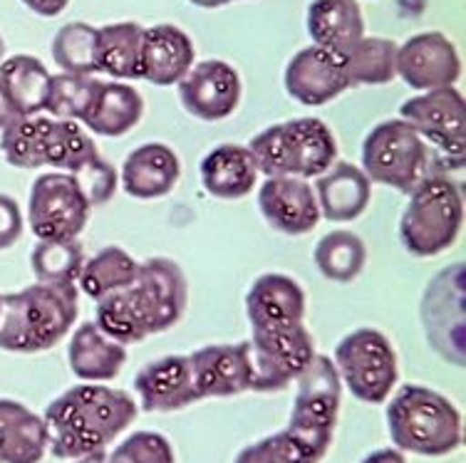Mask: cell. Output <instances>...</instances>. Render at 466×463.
Listing matches in <instances>:
<instances>
[{
	"instance_id": "f35d334b",
	"label": "cell",
	"mask_w": 466,
	"mask_h": 463,
	"mask_svg": "<svg viewBox=\"0 0 466 463\" xmlns=\"http://www.w3.org/2000/svg\"><path fill=\"white\" fill-rule=\"evenodd\" d=\"M70 176L75 178V184L80 186L82 196L87 198V204L92 208L112 201V196L116 194V186H119V171L102 154H95L92 159L82 164L80 169L72 171Z\"/></svg>"
},
{
	"instance_id": "7dc6e473",
	"label": "cell",
	"mask_w": 466,
	"mask_h": 463,
	"mask_svg": "<svg viewBox=\"0 0 466 463\" xmlns=\"http://www.w3.org/2000/svg\"><path fill=\"white\" fill-rule=\"evenodd\" d=\"M228 3H236V0H226V5H228Z\"/></svg>"
},
{
	"instance_id": "484cf974",
	"label": "cell",
	"mask_w": 466,
	"mask_h": 463,
	"mask_svg": "<svg viewBox=\"0 0 466 463\" xmlns=\"http://www.w3.org/2000/svg\"><path fill=\"white\" fill-rule=\"evenodd\" d=\"M127 362V347L109 339L95 322H82L72 332L67 347V365L80 382L105 384L122 372Z\"/></svg>"
},
{
	"instance_id": "ba28073f",
	"label": "cell",
	"mask_w": 466,
	"mask_h": 463,
	"mask_svg": "<svg viewBox=\"0 0 466 463\" xmlns=\"http://www.w3.org/2000/svg\"><path fill=\"white\" fill-rule=\"evenodd\" d=\"M296 387L290 419L283 431L303 451L308 463H320L330 451L332 434L340 417V375L330 357L315 355L313 362L296 379Z\"/></svg>"
},
{
	"instance_id": "bcb514c9",
	"label": "cell",
	"mask_w": 466,
	"mask_h": 463,
	"mask_svg": "<svg viewBox=\"0 0 466 463\" xmlns=\"http://www.w3.org/2000/svg\"><path fill=\"white\" fill-rule=\"evenodd\" d=\"M5 60V43H3V37H0V63Z\"/></svg>"
},
{
	"instance_id": "f6af8a7d",
	"label": "cell",
	"mask_w": 466,
	"mask_h": 463,
	"mask_svg": "<svg viewBox=\"0 0 466 463\" xmlns=\"http://www.w3.org/2000/svg\"><path fill=\"white\" fill-rule=\"evenodd\" d=\"M188 3H194V5H198V8H224L226 0H188Z\"/></svg>"
},
{
	"instance_id": "d6986e66",
	"label": "cell",
	"mask_w": 466,
	"mask_h": 463,
	"mask_svg": "<svg viewBox=\"0 0 466 463\" xmlns=\"http://www.w3.org/2000/svg\"><path fill=\"white\" fill-rule=\"evenodd\" d=\"M258 211L270 228L305 236L320 223V208L308 178L268 176L258 188Z\"/></svg>"
},
{
	"instance_id": "9a60e30c",
	"label": "cell",
	"mask_w": 466,
	"mask_h": 463,
	"mask_svg": "<svg viewBox=\"0 0 466 463\" xmlns=\"http://www.w3.org/2000/svg\"><path fill=\"white\" fill-rule=\"evenodd\" d=\"M197 399H228L253 389L248 339L233 345H207L188 355Z\"/></svg>"
},
{
	"instance_id": "5bb4252c",
	"label": "cell",
	"mask_w": 466,
	"mask_h": 463,
	"mask_svg": "<svg viewBox=\"0 0 466 463\" xmlns=\"http://www.w3.org/2000/svg\"><path fill=\"white\" fill-rule=\"evenodd\" d=\"M421 325L447 362L464 365V263L444 267L421 295Z\"/></svg>"
},
{
	"instance_id": "52a82bcc",
	"label": "cell",
	"mask_w": 466,
	"mask_h": 463,
	"mask_svg": "<svg viewBox=\"0 0 466 463\" xmlns=\"http://www.w3.org/2000/svg\"><path fill=\"white\" fill-rule=\"evenodd\" d=\"M461 223L464 191L451 176L434 174L410 194L400 218V241L414 258H431L457 243Z\"/></svg>"
},
{
	"instance_id": "30bf717a",
	"label": "cell",
	"mask_w": 466,
	"mask_h": 463,
	"mask_svg": "<svg viewBox=\"0 0 466 463\" xmlns=\"http://www.w3.org/2000/svg\"><path fill=\"white\" fill-rule=\"evenodd\" d=\"M332 365L355 399L365 404H385L400 379L397 352L385 332L358 327L335 345Z\"/></svg>"
},
{
	"instance_id": "1f68e13d",
	"label": "cell",
	"mask_w": 466,
	"mask_h": 463,
	"mask_svg": "<svg viewBox=\"0 0 466 463\" xmlns=\"http://www.w3.org/2000/svg\"><path fill=\"white\" fill-rule=\"evenodd\" d=\"M144 27L139 23H112L97 27L99 72L112 80H139Z\"/></svg>"
},
{
	"instance_id": "60d3db41",
	"label": "cell",
	"mask_w": 466,
	"mask_h": 463,
	"mask_svg": "<svg viewBox=\"0 0 466 463\" xmlns=\"http://www.w3.org/2000/svg\"><path fill=\"white\" fill-rule=\"evenodd\" d=\"M25 228L20 204L8 194H0V250L13 248Z\"/></svg>"
},
{
	"instance_id": "c3c4849f",
	"label": "cell",
	"mask_w": 466,
	"mask_h": 463,
	"mask_svg": "<svg viewBox=\"0 0 466 463\" xmlns=\"http://www.w3.org/2000/svg\"><path fill=\"white\" fill-rule=\"evenodd\" d=\"M0 297H3V295H0Z\"/></svg>"
},
{
	"instance_id": "3957f363",
	"label": "cell",
	"mask_w": 466,
	"mask_h": 463,
	"mask_svg": "<svg viewBox=\"0 0 466 463\" xmlns=\"http://www.w3.org/2000/svg\"><path fill=\"white\" fill-rule=\"evenodd\" d=\"M80 315L77 286L35 283L0 297V349L37 355L60 345Z\"/></svg>"
},
{
	"instance_id": "f1b7e54d",
	"label": "cell",
	"mask_w": 466,
	"mask_h": 463,
	"mask_svg": "<svg viewBox=\"0 0 466 463\" xmlns=\"http://www.w3.org/2000/svg\"><path fill=\"white\" fill-rule=\"evenodd\" d=\"M144 116V99L132 85L112 80L99 82L90 109L82 116V125L99 136H125Z\"/></svg>"
},
{
	"instance_id": "836d02e7",
	"label": "cell",
	"mask_w": 466,
	"mask_h": 463,
	"mask_svg": "<svg viewBox=\"0 0 466 463\" xmlns=\"http://www.w3.org/2000/svg\"><path fill=\"white\" fill-rule=\"evenodd\" d=\"M397 47L395 40L387 37H362L345 55L350 87L360 85H387L397 77Z\"/></svg>"
},
{
	"instance_id": "d6a6232c",
	"label": "cell",
	"mask_w": 466,
	"mask_h": 463,
	"mask_svg": "<svg viewBox=\"0 0 466 463\" xmlns=\"http://www.w3.org/2000/svg\"><path fill=\"white\" fill-rule=\"evenodd\" d=\"M315 267L332 283H352L368 266V246L358 233L330 231L315 243Z\"/></svg>"
},
{
	"instance_id": "7c38bea8",
	"label": "cell",
	"mask_w": 466,
	"mask_h": 463,
	"mask_svg": "<svg viewBox=\"0 0 466 463\" xmlns=\"http://www.w3.org/2000/svg\"><path fill=\"white\" fill-rule=\"evenodd\" d=\"M400 119L444 156L449 169H461L466 154V105L457 87L431 89L410 97L400 107Z\"/></svg>"
},
{
	"instance_id": "4dcf8cb0",
	"label": "cell",
	"mask_w": 466,
	"mask_h": 463,
	"mask_svg": "<svg viewBox=\"0 0 466 463\" xmlns=\"http://www.w3.org/2000/svg\"><path fill=\"white\" fill-rule=\"evenodd\" d=\"M137 270H139V263L125 248L105 246L92 258L85 260L80 277H77V290L92 300H102L107 295L132 286Z\"/></svg>"
},
{
	"instance_id": "4316f807",
	"label": "cell",
	"mask_w": 466,
	"mask_h": 463,
	"mask_svg": "<svg viewBox=\"0 0 466 463\" xmlns=\"http://www.w3.org/2000/svg\"><path fill=\"white\" fill-rule=\"evenodd\" d=\"M313 45L348 55L365 37V20L358 0H313L305 18Z\"/></svg>"
},
{
	"instance_id": "8d00e7d4",
	"label": "cell",
	"mask_w": 466,
	"mask_h": 463,
	"mask_svg": "<svg viewBox=\"0 0 466 463\" xmlns=\"http://www.w3.org/2000/svg\"><path fill=\"white\" fill-rule=\"evenodd\" d=\"M99 82H102L99 77H87V75H67V72L53 75L46 112L55 119L82 122V116L95 99Z\"/></svg>"
},
{
	"instance_id": "f546056e",
	"label": "cell",
	"mask_w": 466,
	"mask_h": 463,
	"mask_svg": "<svg viewBox=\"0 0 466 463\" xmlns=\"http://www.w3.org/2000/svg\"><path fill=\"white\" fill-rule=\"evenodd\" d=\"M53 75L33 55H13L0 63V85L18 116L43 115Z\"/></svg>"
},
{
	"instance_id": "ab89813d",
	"label": "cell",
	"mask_w": 466,
	"mask_h": 463,
	"mask_svg": "<svg viewBox=\"0 0 466 463\" xmlns=\"http://www.w3.org/2000/svg\"><path fill=\"white\" fill-rule=\"evenodd\" d=\"M233 463H308V458L286 431H279L241 448Z\"/></svg>"
},
{
	"instance_id": "44dd1931",
	"label": "cell",
	"mask_w": 466,
	"mask_h": 463,
	"mask_svg": "<svg viewBox=\"0 0 466 463\" xmlns=\"http://www.w3.org/2000/svg\"><path fill=\"white\" fill-rule=\"evenodd\" d=\"M194 40L179 25L159 23L144 27L142 57H139V80H147L157 87H171L184 80L194 67Z\"/></svg>"
},
{
	"instance_id": "2e32d148",
	"label": "cell",
	"mask_w": 466,
	"mask_h": 463,
	"mask_svg": "<svg viewBox=\"0 0 466 463\" xmlns=\"http://www.w3.org/2000/svg\"><path fill=\"white\" fill-rule=\"evenodd\" d=\"M241 77L224 60H204L194 65L179 82L181 107L201 122H221L241 105Z\"/></svg>"
},
{
	"instance_id": "6da1fadb",
	"label": "cell",
	"mask_w": 466,
	"mask_h": 463,
	"mask_svg": "<svg viewBox=\"0 0 466 463\" xmlns=\"http://www.w3.org/2000/svg\"><path fill=\"white\" fill-rule=\"evenodd\" d=\"M95 303V325L99 330L125 347L137 345L167 332L184 317L188 303L187 276L174 260L149 258L139 263L132 286Z\"/></svg>"
},
{
	"instance_id": "74e56055",
	"label": "cell",
	"mask_w": 466,
	"mask_h": 463,
	"mask_svg": "<svg viewBox=\"0 0 466 463\" xmlns=\"http://www.w3.org/2000/svg\"><path fill=\"white\" fill-rule=\"evenodd\" d=\"M107 463H177V454L159 431H135L115 446Z\"/></svg>"
},
{
	"instance_id": "ac0fdd59",
	"label": "cell",
	"mask_w": 466,
	"mask_h": 463,
	"mask_svg": "<svg viewBox=\"0 0 466 463\" xmlns=\"http://www.w3.org/2000/svg\"><path fill=\"white\" fill-rule=\"evenodd\" d=\"M283 85L288 95L305 107H323L350 89L345 55L330 53L318 45L303 47L290 57Z\"/></svg>"
},
{
	"instance_id": "9c48e42d",
	"label": "cell",
	"mask_w": 466,
	"mask_h": 463,
	"mask_svg": "<svg viewBox=\"0 0 466 463\" xmlns=\"http://www.w3.org/2000/svg\"><path fill=\"white\" fill-rule=\"evenodd\" d=\"M430 144L404 119H385L370 129L362 142V166L370 181L412 194L431 174Z\"/></svg>"
},
{
	"instance_id": "7bdbcfd3",
	"label": "cell",
	"mask_w": 466,
	"mask_h": 463,
	"mask_svg": "<svg viewBox=\"0 0 466 463\" xmlns=\"http://www.w3.org/2000/svg\"><path fill=\"white\" fill-rule=\"evenodd\" d=\"M362 463H407V458L397 448H375L362 458Z\"/></svg>"
},
{
	"instance_id": "83f0119b",
	"label": "cell",
	"mask_w": 466,
	"mask_h": 463,
	"mask_svg": "<svg viewBox=\"0 0 466 463\" xmlns=\"http://www.w3.org/2000/svg\"><path fill=\"white\" fill-rule=\"evenodd\" d=\"M47 454V428L40 414L15 399H0V463H40Z\"/></svg>"
},
{
	"instance_id": "603a6c76",
	"label": "cell",
	"mask_w": 466,
	"mask_h": 463,
	"mask_svg": "<svg viewBox=\"0 0 466 463\" xmlns=\"http://www.w3.org/2000/svg\"><path fill=\"white\" fill-rule=\"evenodd\" d=\"M181 178V161L169 144L149 142L137 146L119 171V184L137 201L169 196Z\"/></svg>"
},
{
	"instance_id": "ffe728a7",
	"label": "cell",
	"mask_w": 466,
	"mask_h": 463,
	"mask_svg": "<svg viewBox=\"0 0 466 463\" xmlns=\"http://www.w3.org/2000/svg\"><path fill=\"white\" fill-rule=\"evenodd\" d=\"M137 407L149 414H171L197 404L188 355H167L154 359L135 377Z\"/></svg>"
},
{
	"instance_id": "7402d4cb",
	"label": "cell",
	"mask_w": 466,
	"mask_h": 463,
	"mask_svg": "<svg viewBox=\"0 0 466 463\" xmlns=\"http://www.w3.org/2000/svg\"><path fill=\"white\" fill-rule=\"evenodd\" d=\"M308 310L303 286L286 273H263L246 293V317L251 330L300 325Z\"/></svg>"
},
{
	"instance_id": "277c9868",
	"label": "cell",
	"mask_w": 466,
	"mask_h": 463,
	"mask_svg": "<svg viewBox=\"0 0 466 463\" xmlns=\"http://www.w3.org/2000/svg\"><path fill=\"white\" fill-rule=\"evenodd\" d=\"M387 431L402 454L441 458L461 446V414L437 389L404 384L387 404Z\"/></svg>"
},
{
	"instance_id": "b9f144b4",
	"label": "cell",
	"mask_w": 466,
	"mask_h": 463,
	"mask_svg": "<svg viewBox=\"0 0 466 463\" xmlns=\"http://www.w3.org/2000/svg\"><path fill=\"white\" fill-rule=\"evenodd\" d=\"M27 10H33L40 18H55L65 13V8L70 5V0H20Z\"/></svg>"
},
{
	"instance_id": "7a4b0ae2",
	"label": "cell",
	"mask_w": 466,
	"mask_h": 463,
	"mask_svg": "<svg viewBox=\"0 0 466 463\" xmlns=\"http://www.w3.org/2000/svg\"><path fill=\"white\" fill-rule=\"evenodd\" d=\"M137 417L139 407L125 389L90 382L70 387L43 411L47 451L63 461L105 454V448L132 427Z\"/></svg>"
},
{
	"instance_id": "8992f818",
	"label": "cell",
	"mask_w": 466,
	"mask_h": 463,
	"mask_svg": "<svg viewBox=\"0 0 466 463\" xmlns=\"http://www.w3.org/2000/svg\"><path fill=\"white\" fill-rule=\"evenodd\" d=\"M248 152L266 178H318L338 161V139L323 119L298 116L256 134Z\"/></svg>"
},
{
	"instance_id": "d590c367",
	"label": "cell",
	"mask_w": 466,
	"mask_h": 463,
	"mask_svg": "<svg viewBox=\"0 0 466 463\" xmlns=\"http://www.w3.org/2000/svg\"><path fill=\"white\" fill-rule=\"evenodd\" d=\"M53 60L67 75H99L97 27L90 23H67L53 37Z\"/></svg>"
},
{
	"instance_id": "cb8c5ba5",
	"label": "cell",
	"mask_w": 466,
	"mask_h": 463,
	"mask_svg": "<svg viewBox=\"0 0 466 463\" xmlns=\"http://www.w3.org/2000/svg\"><path fill=\"white\" fill-rule=\"evenodd\" d=\"M313 191L320 218L335 223L355 221L372 201V181L352 161H335L330 169L315 178Z\"/></svg>"
},
{
	"instance_id": "5b68a950",
	"label": "cell",
	"mask_w": 466,
	"mask_h": 463,
	"mask_svg": "<svg viewBox=\"0 0 466 463\" xmlns=\"http://www.w3.org/2000/svg\"><path fill=\"white\" fill-rule=\"evenodd\" d=\"M0 152L3 159L15 169H43L72 174L92 159L97 144L85 132L80 122L55 119V116H18L5 129H0Z\"/></svg>"
},
{
	"instance_id": "8fae6325",
	"label": "cell",
	"mask_w": 466,
	"mask_h": 463,
	"mask_svg": "<svg viewBox=\"0 0 466 463\" xmlns=\"http://www.w3.org/2000/svg\"><path fill=\"white\" fill-rule=\"evenodd\" d=\"M253 367V389L258 394L283 392L313 362L315 342L303 322L253 330L248 339Z\"/></svg>"
},
{
	"instance_id": "e0dca14e",
	"label": "cell",
	"mask_w": 466,
	"mask_h": 463,
	"mask_svg": "<svg viewBox=\"0 0 466 463\" xmlns=\"http://www.w3.org/2000/svg\"><path fill=\"white\" fill-rule=\"evenodd\" d=\"M461 75V60L454 43L437 30L412 35L397 47V77L421 92L454 87Z\"/></svg>"
},
{
	"instance_id": "4fadbf2b",
	"label": "cell",
	"mask_w": 466,
	"mask_h": 463,
	"mask_svg": "<svg viewBox=\"0 0 466 463\" xmlns=\"http://www.w3.org/2000/svg\"><path fill=\"white\" fill-rule=\"evenodd\" d=\"M92 206L82 196L75 178L65 171L40 174L30 186L27 226L37 241L77 238L90 221Z\"/></svg>"
},
{
	"instance_id": "d4e9b609",
	"label": "cell",
	"mask_w": 466,
	"mask_h": 463,
	"mask_svg": "<svg viewBox=\"0 0 466 463\" xmlns=\"http://www.w3.org/2000/svg\"><path fill=\"white\" fill-rule=\"evenodd\" d=\"M201 186L221 201H238L251 194L258 184V169L248 146L218 144L198 164Z\"/></svg>"
},
{
	"instance_id": "ee69618b",
	"label": "cell",
	"mask_w": 466,
	"mask_h": 463,
	"mask_svg": "<svg viewBox=\"0 0 466 463\" xmlns=\"http://www.w3.org/2000/svg\"><path fill=\"white\" fill-rule=\"evenodd\" d=\"M13 119H18V115H15V109H13V105H10L5 89H3V85H0V129H5Z\"/></svg>"
},
{
	"instance_id": "e575fe53",
	"label": "cell",
	"mask_w": 466,
	"mask_h": 463,
	"mask_svg": "<svg viewBox=\"0 0 466 463\" xmlns=\"http://www.w3.org/2000/svg\"><path fill=\"white\" fill-rule=\"evenodd\" d=\"M85 248L77 238L70 241H37L30 253V267L37 283L50 286H77L85 266Z\"/></svg>"
}]
</instances>
